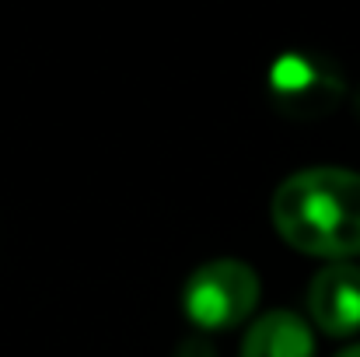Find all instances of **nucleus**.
I'll use <instances>...</instances> for the list:
<instances>
[{
    "instance_id": "4",
    "label": "nucleus",
    "mask_w": 360,
    "mask_h": 357,
    "mask_svg": "<svg viewBox=\"0 0 360 357\" xmlns=\"http://www.w3.org/2000/svg\"><path fill=\"white\" fill-rule=\"evenodd\" d=\"M241 357H315L311 326L290 308H273L245 333Z\"/></svg>"
},
{
    "instance_id": "2",
    "label": "nucleus",
    "mask_w": 360,
    "mask_h": 357,
    "mask_svg": "<svg viewBox=\"0 0 360 357\" xmlns=\"http://www.w3.org/2000/svg\"><path fill=\"white\" fill-rule=\"evenodd\" d=\"M259 305V273L241 259L203 263L182 291V308L203 333L235 330Z\"/></svg>"
},
{
    "instance_id": "6",
    "label": "nucleus",
    "mask_w": 360,
    "mask_h": 357,
    "mask_svg": "<svg viewBox=\"0 0 360 357\" xmlns=\"http://www.w3.org/2000/svg\"><path fill=\"white\" fill-rule=\"evenodd\" d=\"M336 357H360V344H354V347H347V351H340Z\"/></svg>"
},
{
    "instance_id": "5",
    "label": "nucleus",
    "mask_w": 360,
    "mask_h": 357,
    "mask_svg": "<svg viewBox=\"0 0 360 357\" xmlns=\"http://www.w3.org/2000/svg\"><path fill=\"white\" fill-rule=\"evenodd\" d=\"M273 92L294 106V109H319V106H329L333 95L340 92V81L329 77L319 63H311L308 56H297V53H287L276 60L273 67Z\"/></svg>"
},
{
    "instance_id": "1",
    "label": "nucleus",
    "mask_w": 360,
    "mask_h": 357,
    "mask_svg": "<svg viewBox=\"0 0 360 357\" xmlns=\"http://www.w3.org/2000/svg\"><path fill=\"white\" fill-rule=\"evenodd\" d=\"M269 218L294 252L350 263L360 256V172L315 165L287 175L273 193Z\"/></svg>"
},
{
    "instance_id": "3",
    "label": "nucleus",
    "mask_w": 360,
    "mask_h": 357,
    "mask_svg": "<svg viewBox=\"0 0 360 357\" xmlns=\"http://www.w3.org/2000/svg\"><path fill=\"white\" fill-rule=\"evenodd\" d=\"M308 315L326 337L360 333V266L329 263L308 284Z\"/></svg>"
}]
</instances>
